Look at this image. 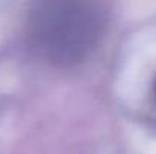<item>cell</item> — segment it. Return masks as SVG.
Here are the masks:
<instances>
[{
  "instance_id": "cell-1",
  "label": "cell",
  "mask_w": 156,
  "mask_h": 154,
  "mask_svg": "<svg viewBox=\"0 0 156 154\" xmlns=\"http://www.w3.org/2000/svg\"><path fill=\"white\" fill-rule=\"evenodd\" d=\"M105 23L97 0H34L26 18V36L44 60L73 67L94 51Z\"/></svg>"
},
{
  "instance_id": "cell-2",
  "label": "cell",
  "mask_w": 156,
  "mask_h": 154,
  "mask_svg": "<svg viewBox=\"0 0 156 154\" xmlns=\"http://www.w3.org/2000/svg\"><path fill=\"white\" fill-rule=\"evenodd\" d=\"M155 95H156V80H155Z\"/></svg>"
}]
</instances>
